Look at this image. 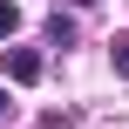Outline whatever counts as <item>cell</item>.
Here are the masks:
<instances>
[{"label": "cell", "mask_w": 129, "mask_h": 129, "mask_svg": "<svg viewBox=\"0 0 129 129\" xmlns=\"http://www.w3.org/2000/svg\"><path fill=\"white\" fill-rule=\"evenodd\" d=\"M7 82H20V88L41 82V54H34V48H7Z\"/></svg>", "instance_id": "1"}, {"label": "cell", "mask_w": 129, "mask_h": 129, "mask_svg": "<svg viewBox=\"0 0 129 129\" xmlns=\"http://www.w3.org/2000/svg\"><path fill=\"white\" fill-rule=\"evenodd\" d=\"M48 41H54V48H68V41H75V20H68V14H54V20H48Z\"/></svg>", "instance_id": "2"}, {"label": "cell", "mask_w": 129, "mask_h": 129, "mask_svg": "<svg viewBox=\"0 0 129 129\" xmlns=\"http://www.w3.org/2000/svg\"><path fill=\"white\" fill-rule=\"evenodd\" d=\"M14 27H20V7H14V0H0V41H7Z\"/></svg>", "instance_id": "3"}, {"label": "cell", "mask_w": 129, "mask_h": 129, "mask_svg": "<svg viewBox=\"0 0 129 129\" xmlns=\"http://www.w3.org/2000/svg\"><path fill=\"white\" fill-rule=\"evenodd\" d=\"M109 54H116V75H122V82H129V34H122V41H116V48H109Z\"/></svg>", "instance_id": "4"}, {"label": "cell", "mask_w": 129, "mask_h": 129, "mask_svg": "<svg viewBox=\"0 0 129 129\" xmlns=\"http://www.w3.org/2000/svg\"><path fill=\"white\" fill-rule=\"evenodd\" d=\"M7 109H14V95H7V88H0V116H7Z\"/></svg>", "instance_id": "5"}]
</instances>
